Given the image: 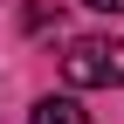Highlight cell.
Returning a JSON list of instances; mask_svg holds the SVG:
<instances>
[{
	"mask_svg": "<svg viewBox=\"0 0 124 124\" xmlns=\"http://www.w3.org/2000/svg\"><path fill=\"white\" fill-rule=\"evenodd\" d=\"M62 76H69L76 90L124 83V41H103V35H83V41H69V55H62Z\"/></svg>",
	"mask_w": 124,
	"mask_h": 124,
	"instance_id": "obj_1",
	"label": "cell"
},
{
	"mask_svg": "<svg viewBox=\"0 0 124 124\" xmlns=\"http://www.w3.org/2000/svg\"><path fill=\"white\" fill-rule=\"evenodd\" d=\"M28 124H90V110L76 97H41L35 110H28Z\"/></svg>",
	"mask_w": 124,
	"mask_h": 124,
	"instance_id": "obj_2",
	"label": "cell"
},
{
	"mask_svg": "<svg viewBox=\"0 0 124 124\" xmlns=\"http://www.w3.org/2000/svg\"><path fill=\"white\" fill-rule=\"evenodd\" d=\"M90 7H97V14H124V0H90Z\"/></svg>",
	"mask_w": 124,
	"mask_h": 124,
	"instance_id": "obj_3",
	"label": "cell"
}]
</instances>
